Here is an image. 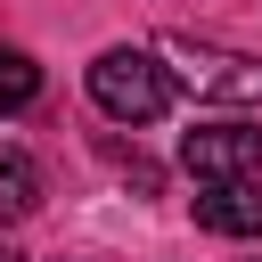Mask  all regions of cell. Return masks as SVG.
Here are the masks:
<instances>
[{
	"mask_svg": "<svg viewBox=\"0 0 262 262\" xmlns=\"http://www.w3.org/2000/svg\"><path fill=\"white\" fill-rule=\"evenodd\" d=\"M90 98L115 123H156L172 106V66L156 49H98L90 57Z\"/></svg>",
	"mask_w": 262,
	"mask_h": 262,
	"instance_id": "6da1fadb",
	"label": "cell"
},
{
	"mask_svg": "<svg viewBox=\"0 0 262 262\" xmlns=\"http://www.w3.org/2000/svg\"><path fill=\"white\" fill-rule=\"evenodd\" d=\"M156 57H180V74H172V82H188L196 98L262 106V57H254V49H221V41H188V33H172Z\"/></svg>",
	"mask_w": 262,
	"mask_h": 262,
	"instance_id": "7a4b0ae2",
	"label": "cell"
},
{
	"mask_svg": "<svg viewBox=\"0 0 262 262\" xmlns=\"http://www.w3.org/2000/svg\"><path fill=\"white\" fill-rule=\"evenodd\" d=\"M180 164L213 188V180H254L262 172V131L254 123H196L180 139Z\"/></svg>",
	"mask_w": 262,
	"mask_h": 262,
	"instance_id": "3957f363",
	"label": "cell"
},
{
	"mask_svg": "<svg viewBox=\"0 0 262 262\" xmlns=\"http://www.w3.org/2000/svg\"><path fill=\"white\" fill-rule=\"evenodd\" d=\"M196 229H213V237H262V172L196 188Z\"/></svg>",
	"mask_w": 262,
	"mask_h": 262,
	"instance_id": "277c9868",
	"label": "cell"
},
{
	"mask_svg": "<svg viewBox=\"0 0 262 262\" xmlns=\"http://www.w3.org/2000/svg\"><path fill=\"white\" fill-rule=\"evenodd\" d=\"M41 205V164L25 147H0V221H25Z\"/></svg>",
	"mask_w": 262,
	"mask_h": 262,
	"instance_id": "5b68a950",
	"label": "cell"
},
{
	"mask_svg": "<svg viewBox=\"0 0 262 262\" xmlns=\"http://www.w3.org/2000/svg\"><path fill=\"white\" fill-rule=\"evenodd\" d=\"M33 98H41V66L25 49H0V115H25Z\"/></svg>",
	"mask_w": 262,
	"mask_h": 262,
	"instance_id": "8992f818",
	"label": "cell"
},
{
	"mask_svg": "<svg viewBox=\"0 0 262 262\" xmlns=\"http://www.w3.org/2000/svg\"><path fill=\"white\" fill-rule=\"evenodd\" d=\"M0 262H25V254H16V246H0Z\"/></svg>",
	"mask_w": 262,
	"mask_h": 262,
	"instance_id": "52a82bcc",
	"label": "cell"
}]
</instances>
